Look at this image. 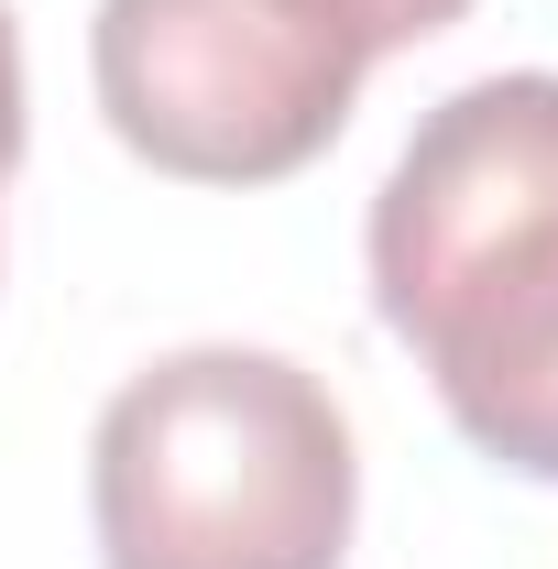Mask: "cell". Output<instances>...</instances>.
<instances>
[{"mask_svg":"<svg viewBox=\"0 0 558 569\" xmlns=\"http://www.w3.org/2000/svg\"><path fill=\"white\" fill-rule=\"evenodd\" d=\"M372 307L427 361L449 427L558 482V77H471L372 198Z\"/></svg>","mask_w":558,"mask_h":569,"instance_id":"6da1fadb","label":"cell"},{"mask_svg":"<svg viewBox=\"0 0 558 569\" xmlns=\"http://www.w3.org/2000/svg\"><path fill=\"white\" fill-rule=\"evenodd\" d=\"M110 569H340L361 515L350 417L285 351H165L88 438Z\"/></svg>","mask_w":558,"mask_h":569,"instance_id":"7a4b0ae2","label":"cell"},{"mask_svg":"<svg viewBox=\"0 0 558 569\" xmlns=\"http://www.w3.org/2000/svg\"><path fill=\"white\" fill-rule=\"evenodd\" d=\"M88 77L110 132L187 187H275L361 99V56L307 0H99Z\"/></svg>","mask_w":558,"mask_h":569,"instance_id":"3957f363","label":"cell"},{"mask_svg":"<svg viewBox=\"0 0 558 569\" xmlns=\"http://www.w3.org/2000/svg\"><path fill=\"white\" fill-rule=\"evenodd\" d=\"M307 11L340 33L361 67H372V56H395V44H427V33H449L471 0H307Z\"/></svg>","mask_w":558,"mask_h":569,"instance_id":"277c9868","label":"cell"},{"mask_svg":"<svg viewBox=\"0 0 558 569\" xmlns=\"http://www.w3.org/2000/svg\"><path fill=\"white\" fill-rule=\"evenodd\" d=\"M11 164H22V77L0 67V176H11Z\"/></svg>","mask_w":558,"mask_h":569,"instance_id":"5b68a950","label":"cell"}]
</instances>
